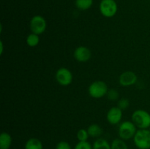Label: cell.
<instances>
[{"label":"cell","mask_w":150,"mask_h":149,"mask_svg":"<svg viewBox=\"0 0 150 149\" xmlns=\"http://www.w3.org/2000/svg\"><path fill=\"white\" fill-rule=\"evenodd\" d=\"M132 121L139 129H149L150 127V114L145 110H136L132 114Z\"/></svg>","instance_id":"cell-1"},{"label":"cell","mask_w":150,"mask_h":149,"mask_svg":"<svg viewBox=\"0 0 150 149\" xmlns=\"http://www.w3.org/2000/svg\"><path fill=\"white\" fill-rule=\"evenodd\" d=\"M108 91L107 84L103 80H96L91 83L88 89L89 94L95 99H100L107 95Z\"/></svg>","instance_id":"cell-2"},{"label":"cell","mask_w":150,"mask_h":149,"mask_svg":"<svg viewBox=\"0 0 150 149\" xmlns=\"http://www.w3.org/2000/svg\"><path fill=\"white\" fill-rule=\"evenodd\" d=\"M133 142L139 149H150V131L146 129H139L136 131Z\"/></svg>","instance_id":"cell-3"},{"label":"cell","mask_w":150,"mask_h":149,"mask_svg":"<svg viewBox=\"0 0 150 149\" xmlns=\"http://www.w3.org/2000/svg\"><path fill=\"white\" fill-rule=\"evenodd\" d=\"M133 121H125L121 123L119 127V136L123 140H128L133 138L137 129Z\"/></svg>","instance_id":"cell-4"},{"label":"cell","mask_w":150,"mask_h":149,"mask_svg":"<svg viewBox=\"0 0 150 149\" xmlns=\"http://www.w3.org/2000/svg\"><path fill=\"white\" fill-rule=\"evenodd\" d=\"M100 12L105 18H112L117 14L118 6L115 0H102L99 6Z\"/></svg>","instance_id":"cell-5"},{"label":"cell","mask_w":150,"mask_h":149,"mask_svg":"<svg viewBox=\"0 0 150 149\" xmlns=\"http://www.w3.org/2000/svg\"><path fill=\"white\" fill-rule=\"evenodd\" d=\"M29 27L32 33L40 35L46 30L47 22L42 16L38 15L32 18L29 22Z\"/></svg>","instance_id":"cell-6"},{"label":"cell","mask_w":150,"mask_h":149,"mask_svg":"<svg viewBox=\"0 0 150 149\" xmlns=\"http://www.w3.org/2000/svg\"><path fill=\"white\" fill-rule=\"evenodd\" d=\"M56 80L57 83L63 86H67L73 82V74L66 67H61L56 72Z\"/></svg>","instance_id":"cell-7"},{"label":"cell","mask_w":150,"mask_h":149,"mask_svg":"<svg viewBox=\"0 0 150 149\" xmlns=\"http://www.w3.org/2000/svg\"><path fill=\"white\" fill-rule=\"evenodd\" d=\"M106 118L110 124L116 125L119 124L122 118V110L117 106L112 107L107 112Z\"/></svg>","instance_id":"cell-8"},{"label":"cell","mask_w":150,"mask_h":149,"mask_svg":"<svg viewBox=\"0 0 150 149\" xmlns=\"http://www.w3.org/2000/svg\"><path fill=\"white\" fill-rule=\"evenodd\" d=\"M137 75L132 71H126L122 73L119 78V82L122 86L127 87L133 86L137 81Z\"/></svg>","instance_id":"cell-9"},{"label":"cell","mask_w":150,"mask_h":149,"mask_svg":"<svg viewBox=\"0 0 150 149\" xmlns=\"http://www.w3.org/2000/svg\"><path fill=\"white\" fill-rule=\"evenodd\" d=\"M74 58L79 62H86L92 57V52L85 46H79L74 51Z\"/></svg>","instance_id":"cell-10"},{"label":"cell","mask_w":150,"mask_h":149,"mask_svg":"<svg viewBox=\"0 0 150 149\" xmlns=\"http://www.w3.org/2000/svg\"><path fill=\"white\" fill-rule=\"evenodd\" d=\"M13 139L11 135L7 132H2L0 135V149H10L11 147Z\"/></svg>","instance_id":"cell-11"},{"label":"cell","mask_w":150,"mask_h":149,"mask_svg":"<svg viewBox=\"0 0 150 149\" xmlns=\"http://www.w3.org/2000/svg\"><path fill=\"white\" fill-rule=\"evenodd\" d=\"M87 131L89 137H95V138L100 137L103 132L102 127L97 124H92L89 126V127L87 128Z\"/></svg>","instance_id":"cell-12"},{"label":"cell","mask_w":150,"mask_h":149,"mask_svg":"<svg viewBox=\"0 0 150 149\" xmlns=\"http://www.w3.org/2000/svg\"><path fill=\"white\" fill-rule=\"evenodd\" d=\"M24 149H43V145L39 139L32 137L26 142Z\"/></svg>","instance_id":"cell-13"},{"label":"cell","mask_w":150,"mask_h":149,"mask_svg":"<svg viewBox=\"0 0 150 149\" xmlns=\"http://www.w3.org/2000/svg\"><path fill=\"white\" fill-rule=\"evenodd\" d=\"M93 149H111V144L105 139L98 137L92 145Z\"/></svg>","instance_id":"cell-14"},{"label":"cell","mask_w":150,"mask_h":149,"mask_svg":"<svg viewBox=\"0 0 150 149\" xmlns=\"http://www.w3.org/2000/svg\"><path fill=\"white\" fill-rule=\"evenodd\" d=\"M93 4V0H76V7L80 10H86L90 8Z\"/></svg>","instance_id":"cell-15"},{"label":"cell","mask_w":150,"mask_h":149,"mask_svg":"<svg viewBox=\"0 0 150 149\" xmlns=\"http://www.w3.org/2000/svg\"><path fill=\"white\" fill-rule=\"evenodd\" d=\"M26 41L28 46L31 47V48H34V47H36L39 44L40 37L39 35L36 34H29L27 37H26Z\"/></svg>","instance_id":"cell-16"},{"label":"cell","mask_w":150,"mask_h":149,"mask_svg":"<svg viewBox=\"0 0 150 149\" xmlns=\"http://www.w3.org/2000/svg\"><path fill=\"white\" fill-rule=\"evenodd\" d=\"M111 149H128V146L125 140L121 138L114 139L111 144Z\"/></svg>","instance_id":"cell-17"},{"label":"cell","mask_w":150,"mask_h":149,"mask_svg":"<svg viewBox=\"0 0 150 149\" xmlns=\"http://www.w3.org/2000/svg\"><path fill=\"white\" fill-rule=\"evenodd\" d=\"M76 136H77V139L79 140V142L87 141L88 138L89 137L87 129H79L78 131Z\"/></svg>","instance_id":"cell-18"},{"label":"cell","mask_w":150,"mask_h":149,"mask_svg":"<svg viewBox=\"0 0 150 149\" xmlns=\"http://www.w3.org/2000/svg\"><path fill=\"white\" fill-rule=\"evenodd\" d=\"M74 149H93L92 145L88 141L79 142L75 145Z\"/></svg>","instance_id":"cell-19"},{"label":"cell","mask_w":150,"mask_h":149,"mask_svg":"<svg viewBox=\"0 0 150 149\" xmlns=\"http://www.w3.org/2000/svg\"><path fill=\"white\" fill-rule=\"evenodd\" d=\"M129 106H130V102H129L128 99H126V98H122V99L119 100L117 107L120 108L122 110H125L127 109Z\"/></svg>","instance_id":"cell-20"},{"label":"cell","mask_w":150,"mask_h":149,"mask_svg":"<svg viewBox=\"0 0 150 149\" xmlns=\"http://www.w3.org/2000/svg\"><path fill=\"white\" fill-rule=\"evenodd\" d=\"M119 92L118 91H117L116 89H111V90H108V93H107V96H108V99L110 100H117L119 98Z\"/></svg>","instance_id":"cell-21"},{"label":"cell","mask_w":150,"mask_h":149,"mask_svg":"<svg viewBox=\"0 0 150 149\" xmlns=\"http://www.w3.org/2000/svg\"><path fill=\"white\" fill-rule=\"evenodd\" d=\"M56 149H72V148L68 142L60 141L56 145Z\"/></svg>","instance_id":"cell-22"},{"label":"cell","mask_w":150,"mask_h":149,"mask_svg":"<svg viewBox=\"0 0 150 149\" xmlns=\"http://www.w3.org/2000/svg\"><path fill=\"white\" fill-rule=\"evenodd\" d=\"M0 47H1V50H0V53L2 54L3 53V43L1 41V42H0Z\"/></svg>","instance_id":"cell-23"},{"label":"cell","mask_w":150,"mask_h":149,"mask_svg":"<svg viewBox=\"0 0 150 149\" xmlns=\"http://www.w3.org/2000/svg\"><path fill=\"white\" fill-rule=\"evenodd\" d=\"M149 130L150 131V127H149Z\"/></svg>","instance_id":"cell-24"}]
</instances>
